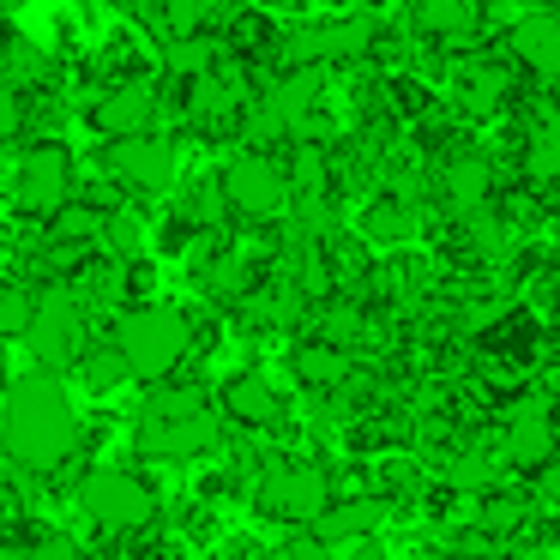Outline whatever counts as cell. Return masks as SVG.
<instances>
[{"label":"cell","mask_w":560,"mask_h":560,"mask_svg":"<svg viewBox=\"0 0 560 560\" xmlns=\"http://www.w3.org/2000/svg\"><path fill=\"white\" fill-rule=\"evenodd\" d=\"M314 103H319V67H295V73H283L278 85L266 91L259 127H271V133H283V127H302Z\"/></svg>","instance_id":"8fae6325"},{"label":"cell","mask_w":560,"mask_h":560,"mask_svg":"<svg viewBox=\"0 0 560 560\" xmlns=\"http://www.w3.org/2000/svg\"><path fill=\"white\" fill-rule=\"evenodd\" d=\"M0 512H7V488H0Z\"/></svg>","instance_id":"836d02e7"},{"label":"cell","mask_w":560,"mask_h":560,"mask_svg":"<svg viewBox=\"0 0 560 560\" xmlns=\"http://www.w3.org/2000/svg\"><path fill=\"white\" fill-rule=\"evenodd\" d=\"M446 206L458 211V218H476V211L488 206V187H494V175H488L482 158H452L446 163Z\"/></svg>","instance_id":"2e32d148"},{"label":"cell","mask_w":560,"mask_h":560,"mask_svg":"<svg viewBox=\"0 0 560 560\" xmlns=\"http://www.w3.org/2000/svg\"><path fill=\"white\" fill-rule=\"evenodd\" d=\"M163 67H170V73H187V79H206L211 73V37H175L170 49H163Z\"/></svg>","instance_id":"7402d4cb"},{"label":"cell","mask_w":560,"mask_h":560,"mask_svg":"<svg viewBox=\"0 0 560 560\" xmlns=\"http://www.w3.org/2000/svg\"><path fill=\"white\" fill-rule=\"evenodd\" d=\"M524 170L536 175V182H555L560 187V115L555 121H542L530 133V151H524Z\"/></svg>","instance_id":"44dd1931"},{"label":"cell","mask_w":560,"mask_h":560,"mask_svg":"<svg viewBox=\"0 0 560 560\" xmlns=\"http://www.w3.org/2000/svg\"><path fill=\"white\" fill-rule=\"evenodd\" d=\"M512 55H518V61L530 67L536 79L560 85V19H548V13H524L518 25H512Z\"/></svg>","instance_id":"4fadbf2b"},{"label":"cell","mask_w":560,"mask_h":560,"mask_svg":"<svg viewBox=\"0 0 560 560\" xmlns=\"http://www.w3.org/2000/svg\"><path fill=\"white\" fill-rule=\"evenodd\" d=\"M67 194H73V158L61 145L25 151V163H19V206L37 211V218H55L67 206Z\"/></svg>","instance_id":"ba28073f"},{"label":"cell","mask_w":560,"mask_h":560,"mask_svg":"<svg viewBox=\"0 0 560 560\" xmlns=\"http://www.w3.org/2000/svg\"><path fill=\"white\" fill-rule=\"evenodd\" d=\"M555 103H560V85H555Z\"/></svg>","instance_id":"e575fe53"},{"label":"cell","mask_w":560,"mask_h":560,"mask_svg":"<svg viewBox=\"0 0 560 560\" xmlns=\"http://www.w3.org/2000/svg\"><path fill=\"white\" fill-rule=\"evenodd\" d=\"M79 506L103 524V530H145L158 518V494L139 482L133 470H91L79 482Z\"/></svg>","instance_id":"277c9868"},{"label":"cell","mask_w":560,"mask_h":560,"mask_svg":"<svg viewBox=\"0 0 560 560\" xmlns=\"http://www.w3.org/2000/svg\"><path fill=\"white\" fill-rule=\"evenodd\" d=\"M560 434L555 422H548L542 404H518V410L506 416V440H500V458L518 464V470H542L548 458H555Z\"/></svg>","instance_id":"30bf717a"},{"label":"cell","mask_w":560,"mask_h":560,"mask_svg":"<svg viewBox=\"0 0 560 560\" xmlns=\"http://www.w3.org/2000/svg\"><path fill=\"white\" fill-rule=\"evenodd\" d=\"M31 307H37V295H31V290H19V283H0V338H25Z\"/></svg>","instance_id":"603a6c76"},{"label":"cell","mask_w":560,"mask_h":560,"mask_svg":"<svg viewBox=\"0 0 560 560\" xmlns=\"http://www.w3.org/2000/svg\"><path fill=\"white\" fill-rule=\"evenodd\" d=\"M555 404H560V392H555Z\"/></svg>","instance_id":"d590c367"},{"label":"cell","mask_w":560,"mask_h":560,"mask_svg":"<svg viewBox=\"0 0 560 560\" xmlns=\"http://www.w3.org/2000/svg\"><path fill=\"white\" fill-rule=\"evenodd\" d=\"M31 560H79V548L67 542V536H43V542L31 548Z\"/></svg>","instance_id":"4dcf8cb0"},{"label":"cell","mask_w":560,"mask_h":560,"mask_svg":"<svg viewBox=\"0 0 560 560\" xmlns=\"http://www.w3.org/2000/svg\"><path fill=\"white\" fill-rule=\"evenodd\" d=\"M73 440H79V422L61 380L55 374L13 380V392H7V446H13V458L25 470H55V464H67Z\"/></svg>","instance_id":"6da1fadb"},{"label":"cell","mask_w":560,"mask_h":560,"mask_svg":"<svg viewBox=\"0 0 560 560\" xmlns=\"http://www.w3.org/2000/svg\"><path fill=\"white\" fill-rule=\"evenodd\" d=\"M223 410L235 416V422H247V428H266V422H278V392H271V380H259V374H235L230 386H223Z\"/></svg>","instance_id":"9a60e30c"},{"label":"cell","mask_w":560,"mask_h":560,"mask_svg":"<svg viewBox=\"0 0 560 560\" xmlns=\"http://www.w3.org/2000/svg\"><path fill=\"white\" fill-rule=\"evenodd\" d=\"M19 127H25V109H19L13 91L0 85V145H7V139H19Z\"/></svg>","instance_id":"83f0119b"},{"label":"cell","mask_w":560,"mask_h":560,"mask_svg":"<svg viewBox=\"0 0 560 560\" xmlns=\"http://www.w3.org/2000/svg\"><path fill=\"white\" fill-rule=\"evenodd\" d=\"M506 91L512 85H506V73H500L494 61H476V67H464V73H458V103L470 115H494L500 103H506Z\"/></svg>","instance_id":"ac0fdd59"},{"label":"cell","mask_w":560,"mask_h":560,"mask_svg":"<svg viewBox=\"0 0 560 560\" xmlns=\"http://www.w3.org/2000/svg\"><path fill=\"white\" fill-rule=\"evenodd\" d=\"M151 121H158V91L151 85H115L97 103V127L109 139H139V133H151Z\"/></svg>","instance_id":"7c38bea8"},{"label":"cell","mask_w":560,"mask_h":560,"mask_svg":"<svg viewBox=\"0 0 560 560\" xmlns=\"http://www.w3.org/2000/svg\"><path fill=\"white\" fill-rule=\"evenodd\" d=\"M295 380L314 386V392H331V386L350 380V355L331 350V343H302V350H295Z\"/></svg>","instance_id":"d6986e66"},{"label":"cell","mask_w":560,"mask_h":560,"mask_svg":"<svg viewBox=\"0 0 560 560\" xmlns=\"http://www.w3.org/2000/svg\"><path fill=\"white\" fill-rule=\"evenodd\" d=\"M121 374H127V368H121V355H115V350H97V355H91V380H97V386H115Z\"/></svg>","instance_id":"f546056e"},{"label":"cell","mask_w":560,"mask_h":560,"mask_svg":"<svg viewBox=\"0 0 560 560\" xmlns=\"http://www.w3.org/2000/svg\"><path fill=\"white\" fill-rule=\"evenodd\" d=\"M109 170L121 175L127 187L139 194H163L175 182V145L158 133H139V139H115L109 145Z\"/></svg>","instance_id":"9c48e42d"},{"label":"cell","mask_w":560,"mask_h":560,"mask_svg":"<svg viewBox=\"0 0 560 560\" xmlns=\"http://www.w3.org/2000/svg\"><path fill=\"white\" fill-rule=\"evenodd\" d=\"M55 218H61L55 230H61V235H73V242H79V235H97V230H103V218H97V211H85V206H61Z\"/></svg>","instance_id":"4316f807"},{"label":"cell","mask_w":560,"mask_h":560,"mask_svg":"<svg viewBox=\"0 0 560 560\" xmlns=\"http://www.w3.org/2000/svg\"><path fill=\"white\" fill-rule=\"evenodd\" d=\"M410 230H416V211L404 206V199H374V206L362 211V235H368V242H380V247L404 242Z\"/></svg>","instance_id":"ffe728a7"},{"label":"cell","mask_w":560,"mask_h":560,"mask_svg":"<svg viewBox=\"0 0 560 560\" xmlns=\"http://www.w3.org/2000/svg\"><path fill=\"white\" fill-rule=\"evenodd\" d=\"M416 31L446 37V43H470L476 7H470V0H416Z\"/></svg>","instance_id":"e0dca14e"},{"label":"cell","mask_w":560,"mask_h":560,"mask_svg":"<svg viewBox=\"0 0 560 560\" xmlns=\"http://www.w3.org/2000/svg\"><path fill=\"white\" fill-rule=\"evenodd\" d=\"M380 518H386V506L380 500H331L326 512L314 518V542H368V536L380 530Z\"/></svg>","instance_id":"5bb4252c"},{"label":"cell","mask_w":560,"mask_h":560,"mask_svg":"<svg viewBox=\"0 0 560 560\" xmlns=\"http://www.w3.org/2000/svg\"><path fill=\"white\" fill-rule=\"evenodd\" d=\"M295 560H331L326 542H295Z\"/></svg>","instance_id":"d6a6232c"},{"label":"cell","mask_w":560,"mask_h":560,"mask_svg":"<svg viewBox=\"0 0 560 560\" xmlns=\"http://www.w3.org/2000/svg\"><path fill=\"white\" fill-rule=\"evenodd\" d=\"M103 247H109V254L115 259H133L139 254V242H145V235H139V223L133 218H127V211H115V218H103Z\"/></svg>","instance_id":"d4e9b609"},{"label":"cell","mask_w":560,"mask_h":560,"mask_svg":"<svg viewBox=\"0 0 560 560\" xmlns=\"http://www.w3.org/2000/svg\"><path fill=\"white\" fill-rule=\"evenodd\" d=\"M343 560H386V548H380V542H355Z\"/></svg>","instance_id":"1f68e13d"},{"label":"cell","mask_w":560,"mask_h":560,"mask_svg":"<svg viewBox=\"0 0 560 560\" xmlns=\"http://www.w3.org/2000/svg\"><path fill=\"white\" fill-rule=\"evenodd\" d=\"M259 506L271 518H290V524H314L319 512L331 506V476L319 464H271L259 476Z\"/></svg>","instance_id":"5b68a950"},{"label":"cell","mask_w":560,"mask_h":560,"mask_svg":"<svg viewBox=\"0 0 560 560\" xmlns=\"http://www.w3.org/2000/svg\"><path fill=\"white\" fill-rule=\"evenodd\" d=\"M139 446L158 458H194L218 446V416L199 392H158L139 410Z\"/></svg>","instance_id":"3957f363"},{"label":"cell","mask_w":560,"mask_h":560,"mask_svg":"<svg viewBox=\"0 0 560 560\" xmlns=\"http://www.w3.org/2000/svg\"><path fill=\"white\" fill-rule=\"evenodd\" d=\"M187 343H194V331H187V319L175 314V307H127V314L115 319L109 350L121 355V368L133 380H170L175 368H182Z\"/></svg>","instance_id":"7a4b0ae2"},{"label":"cell","mask_w":560,"mask_h":560,"mask_svg":"<svg viewBox=\"0 0 560 560\" xmlns=\"http://www.w3.org/2000/svg\"><path fill=\"white\" fill-rule=\"evenodd\" d=\"M518 524H524V500H518V494H494V500L482 506V530H488V536H512Z\"/></svg>","instance_id":"484cf974"},{"label":"cell","mask_w":560,"mask_h":560,"mask_svg":"<svg viewBox=\"0 0 560 560\" xmlns=\"http://www.w3.org/2000/svg\"><path fill=\"white\" fill-rule=\"evenodd\" d=\"M536 500H542V506H560V452L536 470Z\"/></svg>","instance_id":"f1b7e54d"},{"label":"cell","mask_w":560,"mask_h":560,"mask_svg":"<svg viewBox=\"0 0 560 560\" xmlns=\"http://www.w3.org/2000/svg\"><path fill=\"white\" fill-rule=\"evenodd\" d=\"M25 343L43 368H61V362H79L85 355V314L67 290H49L37 307H31V326H25Z\"/></svg>","instance_id":"8992f818"},{"label":"cell","mask_w":560,"mask_h":560,"mask_svg":"<svg viewBox=\"0 0 560 560\" xmlns=\"http://www.w3.org/2000/svg\"><path fill=\"white\" fill-rule=\"evenodd\" d=\"M223 199H230L242 218H278V211L290 206V175H283V163H271L266 151H242V158H230V170H223Z\"/></svg>","instance_id":"52a82bcc"},{"label":"cell","mask_w":560,"mask_h":560,"mask_svg":"<svg viewBox=\"0 0 560 560\" xmlns=\"http://www.w3.org/2000/svg\"><path fill=\"white\" fill-rule=\"evenodd\" d=\"M452 488H464V494H488V488H494V458L464 452V458L452 464Z\"/></svg>","instance_id":"cb8c5ba5"}]
</instances>
